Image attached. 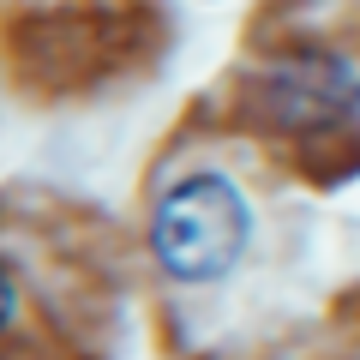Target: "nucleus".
Masks as SVG:
<instances>
[{"mask_svg": "<svg viewBox=\"0 0 360 360\" xmlns=\"http://www.w3.org/2000/svg\"><path fill=\"white\" fill-rule=\"evenodd\" d=\"M264 108H270V120L288 127V132L342 127V120L360 115V78L348 72V60L300 54V60H283L264 78Z\"/></svg>", "mask_w": 360, "mask_h": 360, "instance_id": "2", "label": "nucleus"}, {"mask_svg": "<svg viewBox=\"0 0 360 360\" xmlns=\"http://www.w3.org/2000/svg\"><path fill=\"white\" fill-rule=\"evenodd\" d=\"M252 240V210L229 174H186L150 217V252L174 283H217L240 264Z\"/></svg>", "mask_w": 360, "mask_h": 360, "instance_id": "1", "label": "nucleus"}]
</instances>
